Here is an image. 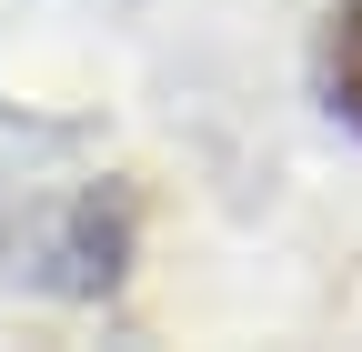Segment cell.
Here are the masks:
<instances>
[{"label":"cell","instance_id":"obj_1","mask_svg":"<svg viewBox=\"0 0 362 352\" xmlns=\"http://www.w3.org/2000/svg\"><path fill=\"white\" fill-rule=\"evenodd\" d=\"M322 101L362 131V0H342L332 30H322Z\"/></svg>","mask_w":362,"mask_h":352}]
</instances>
